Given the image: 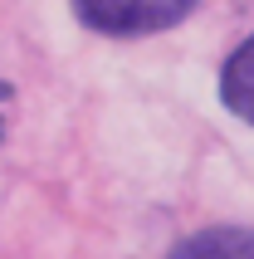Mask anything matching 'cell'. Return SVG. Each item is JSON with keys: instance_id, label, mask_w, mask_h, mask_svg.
<instances>
[{"instance_id": "cell-1", "label": "cell", "mask_w": 254, "mask_h": 259, "mask_svg": "<svg viewBox=\"0 0 254 259\" xmlns=\"http://www.w3.org/2000/svg\"><path fill=\"white\" fill-rule=\"evenodd\" d=\"M73 10L98 34L137 39V34H156V29L181 25L196 10V0H73Z\"/></svg>"}, {"instance_id": "cell-2", "label": "cell", "mask_w": 254, "mask_h": 259, "mask_svg": "<svg viewBox=\"0 0 254 259\" xmlns=\"http://www.w3.org/2000/svg\"><path fill=\"white\" fill-rule=\"evenodd\" d=\"M220 98L235 117H244L254 127V34L225 59V69H220Z\"/></svg>"}, {"instance_id": "cell-3", "label": "cell", "mask_w": 254, "mask_h": 259, "mask_svg": "<svg viewBox=\"0 0 254 259\" xmlns=\"http://www.w3.org/2000/svg\"><path fill=\"white\" fill-rule=\"evenodd\" d=\"M171 259H254V230H235V225H215L171 249Z\"/></svg>"}, {"instance_id": "cell-4", "label": "cell", "mask_w": 254, "mask_h": 259, "mask_svg": "<svg viewBox=\"0 0 254 259\" xmlns=\"http://www.w3.org/2000/svg\"><path fill=\"white\" fill-rule=\"evenodd\" d=\"M5 93H10V88H0V103H5Z\"/></svg>"}]
</instances>
